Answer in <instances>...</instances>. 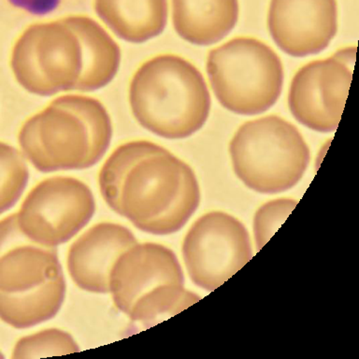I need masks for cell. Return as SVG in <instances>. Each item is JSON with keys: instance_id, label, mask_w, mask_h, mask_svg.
<instances>
[{"instance_id": "obj_1", "label": "cell", "mask_w": 359, "mask_h": 359, "mask_svg": "<svg viewBox=\"0 0 359 359\" xmlns=\"http://www.w3.org/2000/svg\"><path fill=\"white\" fill-rule=\"evenodd\" d=\"M132 114L142 128L165 139H184L206 123L210 95L203 75L176 55L144 62L129 83Z\"/></svg>"}, {"instance_id": "obj_2", "label": "cell", "mask_w": 359, "mask_h": 359, "mask_svg": "<svg viewBox=\"0 0 359 359\" xmlns=\"http://www.w3.org/2000/svg\"><path fill=\"white\" fill-rule=\"evenodd\" d=\"M105 201L142 231L168 235L195 213L201 189L192 168L163 148L139 160Z\"/></svg>"}, {"instance_id": "obj_3", "label": "cell", "mask_w": 359, "mask_h": 359, "mask_svg": "<svg viewBox=\"0 0 359 359\" xmlns=\"http://www.w3.org/2000/svg\"><path fill=\"white\" fill-rule=\"evenodd\" d=\"M229 153L238 178L262 194L291 189L304 175L311 158L299 129L276 115L244 123L230 142Z\"/></svg>"}, {"instance_id": "obj_4", "label": "cell", "mask_w": 359, "mask_h": 359, "mask_svg": "<svg viewBox=\"0 0 359 359\" xmlns=\"http://www.w3.org/2000/svg\"><path fill=\"white\" fill-rule=\"evenodd\" d=\"M207 72L216 98L234 114H262L282 93V61L257 39L240 36L210 50Z\"/></svg>"}, {"instance_id": "obj_5", "label": "cell", "mask_w": 359, "mask_h": 359, "mask_svg": "<svg viewBox=\"0 0 359 359\" xmlns=\"http://www.w3.org/2000/svg\"><path fill=\"white\" fill-rule=\"evenodd\" d=\"M10 66L19 86L48 97L74 90L81 72V49L62 19L28 25L11 49Z\"/></svg>"}, {"instance_id": "obj_6", "label": "cell", "mask_w": 359, "mask_h": 359, "mask_svg": "<svg viewBox=\"0 0 359 359\" xmlns=\"http://www.w3.org/2000/svg\"><path fill=\"white\" fill-rule=\"evenodd\" d=\"M95 210L94 196L88 185L73 177L55 176L33 187L22 201L17 218L20 229L31 241L56 247L83 229Z\"/></svg>"}, {"instance_id": "obj_7", "label": "cell", "mask_w": 359, "mask_h": 359, "mask_svg": "<svg viewBox=\"0 0 359 359\" xmlns=\"http://www.w3.org/2000/svg\"><path fill=\"white\" fill-rule=\"evenodd\" d=\"M182 257L192 282L215 290L252 259L248 231L229 213H206L185 236Z\"/></svg>"}, {"instance_id": "obj_8", "label": "cell", "mask_w": 359, "mask_h": 359, "mask_svg": "<svg viewBox=\"0 0 359 359\" xmlns=\"http://www.w3.org/2000/svg\"><path fill=\"white\" fill-rule=\"evenodd\" d=\"M355 47L338 50L330 57L311 62L294 74L288 106L300 123L328 133L338 128L355 62Z\"/></svg>"}, {"instance_id": "obj_9", "label": "cell", "mask_w": 359, "mask_h": 359, "mask_svg": "<svg viewBox=\"0 0 359 359\" xmlns=\"http://www.w3.org/2000/svg\"><path fill=\"white\" fill-rule=\"evenodd\" d=\"M18 142L22 156L41 172L84 170L97 164L83 121L52 102L25 121Z\"/></svg>"}, {"instance_id": "obj_10", "label": "cell", "mask_w": 359, "mask_h": 359, "mask_svg": "<svg viewBox=\"0 0 359 359\" xmlns=\"http://www.w3.org/2000/svg\"><path fill=\"white\" fill-rule=\"evenodd\" d=\"M268 27L283 52L294 57L316 55L336 36V0H271Z\"/></svg>"}, {"instance_id": "obj_11", "label": "cell", "mask_w": 359, "mask_h": 359, "mask_svg": "<svg viewBox=\"0 0 359 359\" xmlns=\"http://www.w3.org/2000/svg\"><path fill=\"white\" fill-rule=\"evenodd\" d=\"M184 285L172 250L154 243H136L118 257L109 274V293L118 310L129 313L134 303L160 285Z\"/></svg>"}, {"instance_id": "obj_12", "label": "cell", "mask_w": 359, "mask_h": 359, "mask_svg": "<svg viewBox=\"0 0 359 359\" xmlns=\"http://www.w3.org/2000/svg\"><path fill=\"white\" fill-rule=\"evenodd\" d=\"M63 273L55 247L31 241L17 213L0 221V293L33 290Z\"/></svg>"}, {"instance_id": "obj_13", "label": "cell", "mask_w": 359, "mask_h": 359, "mask_svg": "<svg viewBox=\"0 0 359 359\" xmlns=\"http://www.w3.org/2000/svg\"><path fill=\"white\" fill-rule=\"evenodd\" d=\"M137 243L128 227L119 224H95L72 243L67 269L73 282L92 293H109V274L118 257Z\"/></svg>"}, {"instance_id": "obj_14", "label": "cell", "mask_w": 359, "mask_h": 359, "mask_svg": "<svg viewBox=\"0 0 359 359\" xmlns=\"http://www.w3.org/2000/svg\"><path fill=\"white\" fill-rule=\"evenodd\" d=\"M78 36L81 49V72L75 89L92 92L108 86L117 74L121 50L108 31L86 15L61 18Z\"/></svg>"}, {"instance_id": "obj_15", "label": "cell", "mask_w": 359, "mask_h": 359, "mask_svg": "<svg viewBox=\"0 0 359 359\" xmlns=\"http://www.w3.org/2000/svg\"><path fill=\"white\" fill-rule=\"evenodd\" d=\"M174 29L189 43L207 46L235 27L238 0H171Z\"/></svg>"}, {"instance_id": "obj_16", "label": "cell", "mask_w": 359, "mask_h": 359, "mask_svg": "<svg viewBox=\"0 0 359 359\" xmlns=\"http://www.w3.org/2000/svg\"><path fill=\"white\" fill-rule=\"evenodd\" d=\"M95 13L120 39L143 43L159 36L168 21V0H94Z\"/></svg>"}, {"instance_id": "obj_17", "label": "cell", "mask_w": 359, "mask_h": 359, "mask_svg": "<svg viewBox=\"0 0 359 359\" xmlns=\"http://www.w3.org/2000/svg\"><path fill=\"white\" fill-rule=\"evenodd\" d=\"M63 273L33 290L0 293V320L17 330L32 327L53 318L66 297Z\"/></svg>"}, {"instance_id": "obj_18", "label": "cell", "mask_w": 359, "mask_h": 359, "mask_svg": "<svg viewBox=\"0 0 359 359\" xmlns=\"http://www.w3.org/2000/svg\"><path fill=\"white\" fill-rule=\"evenodd\" d=\"M201 300V297L187 290L184 285H160L140 297L128 316L133 322L148 328L170 318Z\"/></svg>"}, {"instance_id": "obj_19", "label": "cell", "mask_w": 359, "mask_h": 359, "mask_svg": "<svg viewBox=\"0 0 359 359\" xmlns=\"http://www.w3.org/2000/svg\"><path fill=\"white\" fill-rule=\"evenodd\" d=\"M52 103L69 109L80 117L88 132L95 161H100L108 150L112 137L111 116L103 104L84 95H60Z\"/></svg>"}, {"instance_id": "obj_20", "label": "cell", "mask_w": 359, "mask_h": 359, "mask_svg": "<svg viewBox=\"0 0 359 359\" xmlns=\"http://www.w3.org/2000/svg\"><path fill=\"white\" fill-rule=\"evenodd\" d=\"M163 148L149 140H132L118 146L104 162L98 174V185L104 201L118 189L126 174L139 160Z\"/></svg>"}, {"instance_id": "obj_21", "label": "cell", "mask_w": 359, "mask_h": 359, "mask_svg": "<svg viewBox=\"0 0 359 359\" xmlns=\"http://www.w3.org/2000/svg\"><path fill=\"white\" fill-rule=\"evenodd\" d=\"M29 179V170L22 151L0 142V215L21 198Z\"/></svg>"}, {"instance_id": "obj_22", "label": "cell", "mask_w": 359, "mask_h": 359, "mask_svg": "<svg viewBox=\"0 0 359 359\" xmlns=\"http://www.w3.org/2000/svg\"><path fill=\"white\" fill-rule=\"evenodd\" d=\"M79 351L77 342L69 333L57 328H49L19 339L11 358H43L69 355Z\"/></svg>"}, {"instance_id": "obj_23", "label": "cell", "mask_w": 359, "mask_h": 359, "mask_svg": "<svg viewBox=\"0 0 359 359\" xmlns=\"http://www.w3.org/2000/svg\"><path fill=\"white\" fill-rule=\"evenodd\" d=\"M294 199L279 198L264 204L255 213L254 231L258 250L262 248L297 206Z\"/></svg>"}, {"instance_id": "obj_24", "label": "cell", "mask_w": 359, "mask_h": 359, "mask_svg": "<svg viewBox=\"0 0 359 359\" xmlns=\"http://www.w3.org/2000/svg\"><path fill=\"white\" fill-rule=\"evenodd\" d=\"M4 358V356H3L2 353H0V359Z\"/></svg>"}]
</instances>
